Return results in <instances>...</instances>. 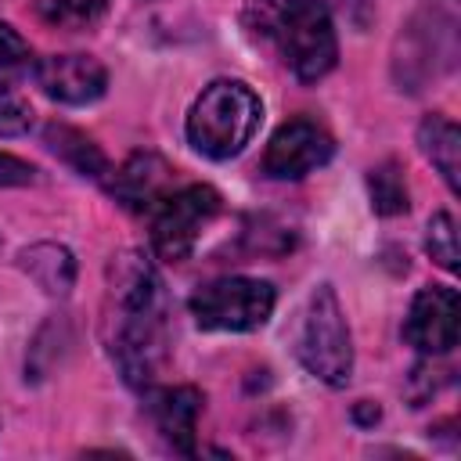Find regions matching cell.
Listing matches in <instances>:
<instances>
[{"label":"cell","instance_id":"obj_6","mask_svg":"<svg viewBox=\"0 0 461 461\" xmlns=\"http://www.w3.org/2000/svg\"><path fill=\"white\" fill-rule=\"evenodd\" d=\"M216 212H220V194L209 184H191V187L169 191L162 198V205L155 209V227H151L155 252L169 263L187 259L191 249L198 245L202 230L216 220Z\"/></svg>","mask_w":461,"mask_h":461},{"label":"cell","instance_id":"obj_14","mask_svg":"<svg viewBox=\"0 0 461 461\" xmlns=\"http://www.w3.org/2000/svg\"><path fill=\"white\" fill-rule=\"evenodd\" d=\"M47 148H50L61 162H68L79 176H101V173H104V155H101V148H97L86 133H79V130H72V126H65V122H50V126H47Z\"/></svg>","mask_w":461,"mask_h":461},{"label":"cell","instance_id":"obj_10","mask_svg":"<svg viewBox=\"0 0 461 461\" xmlns=\"http://www.w3.org/2000/svg\"><path fill=\"white\" fill-rule=\"evenodd\" d=\"M169 180H173V169H169V162L162 155L137 151L112 176V194L126 209L144 212V209H158L162 205V198L169 194Z\"/></svg>","mask_w":461,"mask_h":461},{"label":"cell","instance_id":"obj_12","mask_svg":"<svg viewBox=\"0 0 461 461\" xmlns=\"http://www.w3.org/2000/svg\"><path fill=\"white\" fill-rule=\"evenodd\" d=\"M418 144L425 158L439 169L450 191H461V130L443 115H425L418 126Z\"/></svg>","mask_w":461,"mask_h":461},{"label":"cell","instance_id":"obj_11","mask_svg":"<svg viewBox=\"0 0 461 461\" xmlns=\"http://www.w3.org/2000/svg\"><path fill=\"white\" fill-rule=\"evenodd\" d=\"M202 393L194 385H173L151 393V414L158 432L176 454H194V429H198Z\"/></svg>","mask_w":461,"mask_h":461},{"label":"cell","instance_id":"obj_7","mask_svg":"<svg viewBox=\"0 0 461 461\" xmlns=\"http://www.w3.org/2000/svg\"><path fill=\"white\" fill-rule=\"evenodd\" d=\"M331 151L335 144L324 126H317L313 119H288L285 126H277V133L267 144L263 173L274 180H299L317 166H324Z\"/></svg>","mask_w":461,"mask_h":461},{"label":"cell","instance_id":"obj_8","mask_svg":"<svg viewBox=\"0 0 461 461\" xmlns=\"http://www.w3.org/2000/svg\"><path fill=\"white\" fill-rule=\"evenodd\" d=\"M457 331H461V299L454 288L432 285L421 288L407 310L403 321V335L414 349L429 353V357H443L457 346Z\"/></svg>","mask_w":461,"mask_h":461},{"label":"cell","instance_id":"obj_4","mask_svg":"<svg viewBox=\"0 0 461 461\" xmlns=\"http://www.w3.org/2000/svg\"><path fill=\"white\" fill-rule=\"evenodd\" d=\"M299 360L313 378L328 385H346L353 375V342L331 285H321L306 303L303 331H299Z\"/></svg>","mask_w":461,"mask_h":461},{"label":"cell","instance_id":"obj_2","mask_svg":"<svg viewBox=\"0 0 461 461\" xmlns=\"http://www.w3.org/2000/svg\"><path fill=\"white\" fill-rule=\"evenodd\" d=\"M245 18L252 32L274 40L285 65L303 83H317L331 72L339 43L324 0H256Z\"/></svg>","mask_w":461,"mask_h":461},{"label":"cell","instance_id":"obj_19","mask_svg":"<svg viewBox=\"0 0 461 461\" xmlns=\"http://www.w3.org/2000/svg\"><path fill=\"white\" fill-rule=\"evenodd\" d=\"M32 126V108L7 83H0V137H18Z\"/></svg>","mask_w":461,"mask_h":461},{"label":"cell","instance_id":"obj_9","mask_svg":"<svg viewBox=\"0 0 461 461\" xmlns=\"http://www.w3.org/2000/svg\"><path fill=\"white\" fill-rule=\"evenodd\" d=\"M36 83L61 104H90L104 94L108 72L90 54H50L36 65Z\"/></svg>","mask_w":461,"mask_h":461},{"label":"cell","instance_id":"obj_18","mask_svg":"<svg viewBox=\"0 0 461 461\" xmlns=\"http://www.w3.org/2000/svg\"><path fill=\"white\" fill-rule=\"evenodd\" d=\"M29 65H32L29 43H25L7 22H0V83H7V79H14V76L29 72Z\"/></svg>","mask_w":461,"mask_h":461},{"label":"cell","instance_id":"obj_21","mask_svg":"<svg viewBox=\"0 0 461 461\" xmlns=\"http://www.w3.org/2000/svg\"><path fill=\"white\" fill-rule=\"evenodd\" d=\"M357 421H378V407H357Z\"/></svg>","mask_w":461,"mask_h":461},{"label":"cell","instance_id":"obj_13","mask_svg":"<svg viewBox=\"0 0 461 461\" xmlns=\"http://www.w3.org/2000/svg\"><path fill=\"white\" fill-rule=\"evenodd\" d=\"M22 270L47 292V295H68L72 281H76V259L65 245H54V241H40V245H29L22 256H18Z\"/></svg>","mask_w":461,"mask_h":461},{"label":"cell","instance_id":"obj_1","mask_svg":"<svg viewBox=\"0 0 461 461\" xmlns=\"http://www.w3.org/2000/svg\"><path fill=\"white\" fill-rule=\"evenodd\" d=\"M108 324L122 378L133 389H151L166 360V292L140 252H122L108 267Z\"/></svg>","mask_w":461,"mask_h":461},{"label":"cell","instance_id":"obj_15","mask_svg":"<svg viewBox=\"0 0 461 461\" xmlns=\"http://www.w3.org/2000/svg\"><path fill=\"white\" fill-rule=\"evenodd\" d=\"M367 191H371V205L378 216H400L407 212V184L396 162H382L367 173Z\"/></svg>","mask_w":461,"mask_h":461},{"label":"cell","instance_id":"obj_17","mask_svg":"<svg viewBox=\"0 0 461 461\" xmlns=\"http://www.w3.org/2000/svg\"><path fill=\"white\" fill-rule=\"evenodd\" d=\"M108 0H43V18L65 29H86L104 14Z\"/></svg>","mask_w":461,"mask_h":461},{"label":"cell","instance_id":"obj_5","mask_svg":"<svg viewBox=\"0 0 461 461\" xmlns=\"http://www.w3.org/2000/svg\"><path fill=\"white\" fill-rule=\"evenodd\" d=\"M274 285L259 277H220L191 295V317L209 331H256L274 313Z\"/></svg>","mask_w":461,"mask_h":461},{"label":"cell","instance_id":"obj_20","mask_svg":"<svg viewBox=\"0 0 461 461\" xmlns=\"http://www.w3.org/2000/svg\"><path fill=\"white\" fill-rule=\"evenodd\" d=\"M36 180V169L7 151H0V187H22V184H32Z\"/></svg>","mask_w":461,"mask_h":461},{"label":"cell","instance_id":"obj_3","mask_svg":"<svg viewBox=\"0 0 461 461\" xmlns=\"http://www.w3.org/2000/svg\"><path fill=\"white\" fill-rule=\"evenodd\" d=\"M259 115L263 104L241 79H216L198 94L187 115V140L209 158H230L252 140Z\"/></svg>","mask_w":461,"mask_h":461},{"label":"cell","instance_id":"obj_16","mask_svg":"<svg viewBox=\"0 0 461 461\" xmlns=\"http://www.w3.org/2000/svg\"><path fill=\"white\" fill-rule=\"evenodd\" d=\"M425 249L429 256L443 267V270H457L461 263V245H457V227L450 212H436L429 220V234H425Z\"/></svg>","mask_w":461,"mask_h":461}]
</instances>
